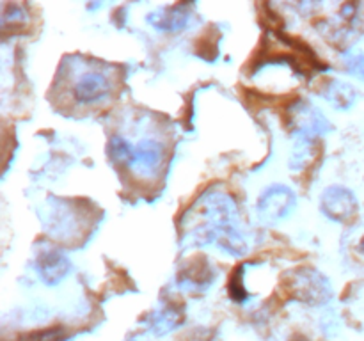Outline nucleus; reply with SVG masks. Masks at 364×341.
Listing matches in <instances>:
<instances>
[{
    "mask_svg": "<svg viewBox=\"0 0 364 341\" xmlns=\"http://www.w3.org/2000/svg\"><path fill=\"white\" fill-rule=\"evenodd\" d=\"M183 229L192 244H215L231 256H244L247 242L240 229V213L231 195L212 190L187 212Z\"/></svg>",
    "mask_w": 364,
    "mask_h": 341,
    "instance_id": "obj_1",
    "label": "nucleus"
},
{
    "mask_svg": "<svg viewBox=\"0 0 364 341\" xmlns=\"http://www.w3.org/2000/svg\"><path fill=\"white\" fill-rule=\"evenodd\" d=\"M283 290L294 301L311 305L327 304L334 295L331 281L320 270L309 266H301L284 274Z\"/></svg>",
    "mask_w": 364,
    "mask_h": 341,
    "instance_id": "obj_2",
    "label": "nucleus"
},
{
    "mask_svg": "<svg viewBox=\"0 0 364 341\" xmlns=\"http://www.w3.org/2000/svg\"><path fill=\"white\" fill-rule=\"evenodd\" d=\"M318 27L320 32L326 36V39H329L331 45L338 46L341 50L348 48L364 31L363 4H343L334 20L323 21Z\"/></svg>",
    "mask_w": 364,
    "mask_h": 341,
    "instance_id": "obj_3",
    "label": "nucleus"
},
{
    "mask_svg": "<svg viewBox=\"0 0 364 341\" xmlns=\"http://www.w3.org/2000/svg\"><path fill=\"white\" fill-rule=\"evenodd\" d=\"M287 124L299 141H315L320 135L333 130L323 112L308 99H295L287 109Z\"/></svg>",
    "mask_w": 364,
    "mask_h": 341,
    "instance_id": "obj_4",
    "label": "nucleus"
},
{
    "mask_svg": "<svg viewBox=\"0 0 364 341\" xmlns=\"http://www.w3.org/2000/svg\"><path fill=\"white\" fill-rule=\"evenodd\" d=\"M320 210L333 222L345 224L358 215V197L350 188L333 185V187H327L320 195Z\"/></svg>",
    "mask_w": 364,
    "mask_h": 341,
    "instance_id": "obj_5",
    "label": "nucleus"
},
{
    "mask_svg": "<svg viewBox=\"0 0 364 341\" xmlns=\"http://www.w3.org/2000/svg\"><path fill=\"white\" fill-rule=\"evenodd\" d=\"M295 206H297V195L290 187L272 185L259 195L256 210L265 222H279L294 212Z\"/></svg>",
    "mask_w": 364,
    "mask_h": 341,
    "instance_id": "obj_6",
    "label": "nucleus"
},
{
    "mask_svg": "<svg viewBox=\"0 0 364 341\" xmlns=\"http://www.w3.org/2000/svg\"><path fill=\"white\" fill-rule=\"evenodd\" d=\"M71 269L73 265H71L70 258L55 249L43 251L36 259V272L46 286H57L63 283L71 274Z\"/></svg>",
    "mask_w": 364,
    "mask_h": 341,
    "instance_id": "obj_7",
    "label": "nucleus"
},
{
    "mask_svg": "<svg viewBox=\"0 0 364 341\" xmlns=\"http://www.w3.org/2000/svg\"><path fill=\"white\" fill-rule=\"evenodd\" d=\"M112 91V84L103 73H84L77 80L73 87L75 102L80 105H92V103L103 102Z\"/></svg>",
    "mask_w": 364,
    "mask_h": 341,
    "instance_id": "obj_8",
    "label": "nucleus"
},
{
    "mask_svg": "<svg viewBox=\"0 0 364 341\" xmlns=\"http://www.w3.org/2000/svg\"><path fill=\"white\" fill-rule=\"evenodd\" d=\"M192 4H173V6H164L160 9L148 14V23L153 28L162 32H178L187 27L191 20Z\"/></svg>",
    "mask_w": 364,
    "mask_h": 341,
    "instance_id": "obj_9",
    "label": "nucleus"
},
{
    "mask_svg": "<svg viewBox=\"0 0 364 341\" xmlns=\"http://www.w3.org/2000/svg\"><path fill=\"white\" fill-rule=\"evenodd\" d=\"M215 279V269L206 258H196L180 270V286L187 290H205Z\"/></svg>",
    "mask_w": 364,
    "mask_h": 341,
    "instance_id": "obj_10",
    "label": "nucleus"
},
{
    "mask_svg": "<svg viewBox=\"0 0 364 341\" xmlns=\"http://www.w3.org/2000/svg\"><path fill=\"white\" fill-rule=\"evenodd\" d=\"M320 96L326 102H329L336 110H348L350 107L355 105L359 94L354 85H350L348 82L331 78V80H326L322 84Z\"/></svg>",
    "mask_w": 364,
    "mask_h": 341,
    "instance_id": "obj_11",
    "label": "nucleus"
},
{
    "mask_svg": "<svg viewBox=\"0 0 364 341\" xmlns=\"http://www.w3.org/2000/svg\"><path fill=\"white\" fill-rule=\"evenodd\" d=\"M164 160L162 142L144 139L135 146V163L134 167L141 173H155Z\"/></svg>",
    "mask_w": 364,
    "mask_h": 341,
    "instance_id": "obj_12",
    "label": "nucleus"
},
{
    "mask_svg": "<svg viewBox=\"0 0 364 341\" xmlns=\"http://www.w3.org/2000/svg\"><path fill=\"white\" fill-rule=\"evenodd\" d=\"M185 322V313L181 311L178 305L174 304H166L159 309L156 313H153L151 322H149V329L156 336H166V334L173 332L178 327L183 325Z\"/></svg>",
    "mask_w": 364,
    "mask_h": 341,
    "instance_id": "obj_13",
    "label": "nucleus"
},
{
    "mask_svg": "<svg viewBox=\"0 0 364 341\" xmlns=\"http://www.w3.org/2000/svg\"><path fill=\"white\" fill-rule=\"evenodd\" d=\"M28 20V13L25 6L21 4H6L2 9V16H0V23H2L4 32H14L18 28L25 27Z\"/></svg>",
    "mask_w": 364,
    "mask_h": 341,
    "instance_id": "obj_14",
    "label": "nucleus"
},
{
    "mask_svg": "<svg viewBox=\"0 0 364 341\" xmlns=\"http://www.w3.org/2000/svg\"><path fill=\"white\" fill-rule=\"evenodd\" d=\"M109 155L116 163H123L124 167H134L135 146H132L121 135H114L109 142Z\"/></svg>",
    "mask_w": 364,
    "mask_h": 341,
    "instance_id": "obj_15",
    "label": "nucleus"
},
{
    "mask_svg": "<svg viewBox=\"0 0 364 341\" xmlns=\"http://www.w3.org/2000/svg\"><path fill=\"white\" fill-rule=\"evenodd\" d=\"M70 337L66 327L53 325L46 329H36L31 332H25L18 337V341H66Z\"/></svg>",
    "mask_w": 364,
    "mask_h": 341,
    "instance_id": "obj_16",
    "label": "nucleus"
},
{
    "mask_svg": "<svg viewBox=\"0 0 364 341\" xmlns=\"http://www.w3.org/2000/svg\"><path fill=\"white\" fill-rule=\"evenodd\" d=\"M315 141H299L297 148H295L294 155H291L290 167L294 170H302L309 167L315 160Z\"/></svg>",
    "mask_w": 364,
    "mask_h": 341,
    "instance_id": "obj_17",
    "label": "nucleus"
},
{
    "mask_svg": "<svg viewBox=\"0 0 364 341\" xmlns=\"http://www.w3.org/2000/svg\"><path fill=\"white\" fill-rule=\"evenodd\" d=\"M244 274H245V266H238L235 269V272L231 274L230 277V284H228V291H230V297L233 298L235 302L242 304L249 298L247 290L244 286Z\"/></svg>",
    "mask_w": 364,
    "mask_h": 341,
    "instance_id": "obj_18",
    "label": "nucleus"
},
{
    "mask_svg": "<svg viewBox=\"0 0 364 341\" xmlns=\"http://www.w3.org/2000/svg\"><path fill=\"white\" fill-rule=\"evenodd\" d=\"M345 67L352 77L364 82V53H350L345 57Z\"/></svg>",
    "mask_w": 364,
    "mask_h": 341,
    "instance_id": "obj_19",
    "label": "nucleus"
},
{
    "mask_svg": "<svg viewBox=\"0 0 364 341\" xmlns=\"http://www.w3.org/2000/svg\"><path fill=\"white\" fill-rule=\"evenodd\" d=\"M290 341H311V340H308V337H306V336H302V334H297V336H294V337H291Z\"/></svg>",
    "mask_w": 364,
    "mask_h": 341,
    "instance_id": "obj_20",
    "label": "nucleus"
},
{
    "mask_svg": "<svg viewBox=\"0 0 364 341\" xmlns=\"http://www.w3.org/2000/svg\"><path fill=\"white\" fill-rule=\"evenodd\" d=\"M359 251H361L364 254V237L361 238V244H359Z\"/></svg>",
    "mask_w": 364,
    "mask_h": 341,
    "instance_id": "obj_21",
    "label": "nucleus"
}]
</instances>
